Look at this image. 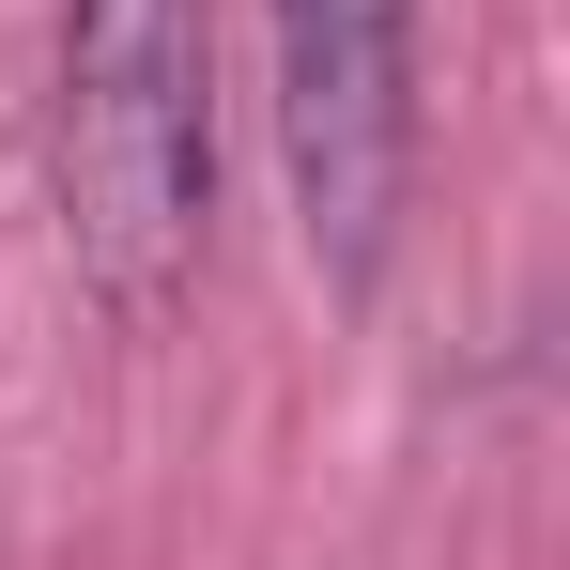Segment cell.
<instances>
[{"label":"cell","instance_id":"1","mask_svg":"<svg viewBox=\"0 0 570 570\" xmlns=\"http://www.w3.org/2000/svg\"><path fill=\"white\" fill-rule=\"evenodd\" d=\"M47 186L78 278L155 324L216 232V0H62L47 78Z\"/></svg>","mask_w":570,"mask_h":570},{"label":"cell","instance_id":"2","mask_svg":"<svg viewBox=\"0 0 570 570\" xmlns=\"http://www.w3.org/2000/svg\"><path fill=\"white\" fill-rule=\"evenodd\" d=\"M278 155L308 263L371 293L416 170V0H278Z\"/></svg>","mask_w":570,"mask_h":570}]
</instances>
